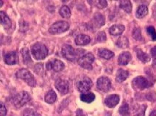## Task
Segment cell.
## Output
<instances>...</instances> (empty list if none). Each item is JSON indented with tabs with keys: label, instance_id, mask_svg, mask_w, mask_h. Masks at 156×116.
Segmentation results:
<instances>
[{
	"label": "cell",
	"instance_id": "cell-1",
	"mask_svg": "<svg viewBox=\"0 0 156 116\" xmlns=\"http://www.w3.org/2000/svg\"><path fill=\"white\" fill-rule=\"evenodd\" d=\"M80 51H82V49H77L76 50L71 45H65L62 47V49H61V54H62L63 57L65 59L69 60V61L74 62L80 58V56L83 53L80 52Z\"/></svg>",
	"mask_w": 156,
	"mask_h": 116
},
{
	"label": "cell",
	"instance_id": "cell-2",
	"mask_svg": "<svg viewBox=\"0 0 156 116\" xmlns=\"http://www.w3.org/2000/svg\"><path fill=\"white\" fill-rule=\"evenodd\" d=\"M31 53L37 60H43L47 57L48 50L42 43H36L31 47Z\"/></svg>",
	"mask_w": 156,
	"mask_h": 116
},
{
	"label": "cell",
	"instance_id": "cell-3",
	"mask_svg": "<svg viewBox=\"0 0 156 116\" xmlns=\"http://www.w3.org/2000/svg\"><path fill=\"white\" fill-rule=\"evenodd\" d=\"M17 78L22 79L28 85L34 87L36 85V80L33 75L27 69H20L16 73Z\"/></svg>",
	"mask_w": 156,
	"mask_h": 116
},
{
	"label": "cell",
	"instance_id": "cell-4",
	"mask_svg": "<svg viewBox=\"0 0 156 116\" xmlns=\"http://www.w3.org/2000/svg\"><path fill=\"white\" fill-rule=\"evenodd\" d=\"M31 100L30 95L28 94L27 91H21L18 93L13 99L14 105L16 108H20L23 105H25L27 103H28Z\"/></svg>",
	"mask_w": 156,
	"mask_h": 116
},
{
	"label": "cell",
	"instance_id": "cell-5",
	"mask_svg": "<svg viewBox=\"0 0 156 116\" xmlns=\"http://www.w3.org/2000/svg\"><path fill=\"white\" fill-rule=\"evenodd\" d=\"M95 60L94 55L91 53H88L85 54L78 59V64L81 66L82 68L85 69L91 70L92 69V63Z\"/></svg>",
	"mask_w": 156,
	"mask_h": 116
},
{
	"label": "cell",
	"instance_id": "cell-6",
	"mask_svg": "<svg viewBox=\"0 0 156 116\" xmlns=\"http://www.w3.org/2000/svg\"><path fill=\"white\" fill-rule=\"evenodd\" d=\"M69 28V24L66 21H58L53 23L49 28V32L52 34H61Z\"/></svg>",
	"mask_w": 156,
	"mask_h": 116
},
{
	"label": "cell",
	"instance_id": "cell-7",
	"mask_svg": "<svg viewBox=\"0 0 156 116\" xmlns=\"http://www.w3.org/2000/svg\"><path fill=\"white\" fill-rule=\"evenodd\" d=\"M132 86L136 89L144 90L149 87L150 82L144 77L139 76L133 79L132 81Z\"/></svg>",
	"mask_w": 156,
	"mask_h": 116
},
{
	"label": "cell",
	"instance_id": "cell-8",
	"mask_svg": "<svg viewBox=\"0 0 156 116\" xmlns=\"http://www.w3.org/2000/svg\"><path fill=\"white\" fill-rule=\"evenodd\" d=\"M92 81L88 77H84L77 84V89L82 93H86L91 89Z\"/></svg>",
	"mask_w": 156,
	"mask_h": 116
},
{
	"label": "cell",
	"instance_id": "cell-9",
	"mask_svg": "<svg viewBox=\"0 0 156 116\" xmlns=\"http://www.w3.org/2000/svg\"><path fill=\"white\" fill-rule=\"evenodd\" d=\"M97 88L100 91L107 92L111 88V81L107 77H101L97 81Z\"/></svg>",
	"mask_w": 156,
	"mask_h": 116
},
{
	"label": "cell",
	"instance_id": "cell-10",
	"mask_svg": "<svg viewBox=\"0 0 156 116\" xmlns=\"http://www.w3.org/2000/svg\"><path fill=\"white\" fill-rule=\"evenodd\" d=\"M55 86L57 90L62 95L66 94L69 91V83L68 81L62 79H58L55 83Z\"/></svg>",
	"mask_w": 156,
	"mask_h": 116
},
{
	"label": "cell",
	"instance_id": "cell-11",
	"mask_svg": "<svg viewBox=\"0 0 156 116\" xmlns=\"http://www.w3.org/2000/svg\"><path fill=\"white\" fill-rule=\"evenodd\" d=\"M48 70H53L55 72H60L64 68V64L61 60H55L53 61L48 62L47 65Z\"/></svg>",
	"mask_w": 156,
	"mask_h": 116
},
{
	"label": "cell",
	"instance_id": "cell-12",
	"mask_svg": "<svg viewBox=\"0 0 156 116\" xmlns=\"http://www.w3.org/2000/svg\"><path fill=\"white\" fill-rule=\"evenodd\" d=\"M5 62L7 65H16L18 62V56L16 51H11L5 55Z\"/></svg>",
	"mask_w": 156,
	"mask_h": 116
},
{
	"label": "cell",
	"instance_id": "cell-13",
	"mask_svg": "<svg viewBox=\"0 0 156 116\" xmlns=\"http://www.w3.org/2000/svg\"><path fill=\"white\" fill-rule=\"evenodd\" d=\"M119 101H120V97L118 95L112 94L106 97L105 102L108 108H115L118 104Z\"/></svg>",
	"mask_w": 156,
	"mask_h": 116
},
{
	"label": "cell",
	"instance_id": "cell-14",
	"mask_svg": "<svg viewBox=\"0 0 156 116\" xmlns=\"http://www.w3.org/2000/svg\"><path fill=\"white\" fill-rule=\"evenodd\" d=\"M131 60V55L129 51L122 52L118 57V64L120 65H126L129 64Z\"/></svg>",
	"mask_w": 156,
	"mask_h": 116
},
{
	"label": "cell",
	"instance_id": "cell-15",
	"mask_svg": "<svg viewBox=\"0 0 156 116\" xmlns=\"http://www.w3.org/2000/svg\"><path fill=\"white\" fill-rule=\"evenodd\" d=\"M93 23L92 25L94 27H101L102 25H105V19L104 16L100 13H96L94 15V18H93Z\"/></svg>",
	"mask_w": 156,
	"mask_h": 116
},
{
	"label": "cell",
	"instance_id": "cell-16",
	"mask_svg": "<svg viewBox=\"0 0 156 116\" xmlns=\"http://www.w3.org/2000/svg\"><path fill=\"white\" fill-rule=\"evenodd\" d=\"M90 38L88 36L85 34H80L75 38V43L76 45L80 46L86 45L90 43Z\"/></svg>",
	"mask_w": 156,
	"mask_h": 116
},
{
	"label": "cell",
	"instance_id": "cell-17",
	"mask_svg": "<svg viewBox=\"0 0 156 116\" xmlns=\"http://www.w3.org/2000/svg\"><path fill=\"white\" fill-rule=\"evenodd\" d=\"M0 24L2 25L5 28H9L12 25V22L3 11H0Z\"/></svg>",
	"mask_w": 156,
	"mask_h": 116
},
{
	"label": "cell",
	"instance_id": "cell-18",
	"mask_svg": "<svg viewBox=\"0 0 156 116\" xmlns=\"http://www.w3.org/2000/svg\"><path fill=\"white\" fill-rule=\"evenodd\" d=\"M125 30V27L122 25H114L109 28V33L112 36H119L121 35Z\"/></svg>",
	"mask_w": 156,
	"mask_h": 116
},
{
	"label": "cell",
	"instance_id": "cell-19",
	"mask_svg": "<svg viewBox=\"0 0 156 116\" xmlns=\"http://www.w3.org/2000/svg\"><path fill=\"white\" fill-rule=\"evenodd\" d=\"M128 76H129V72L121 68L118 69V72H117L116 81L119 83H122L128 78Z\"/></svg>",
	"mask_w": 156,
	"mask_h": 116
},
{
	"label": "cell",
	"instance_id": "cell-20",
	"mask_svg": "<svg viewBox=\"0 0 156 116\" xmlns=\"http://www.w3.org/2000/svg\"><path fill=\"white\" fill-rule=\"evenodd\" d=\"M98 55L100 58L105 59V60H109L114 57V53L112 51L108 50L107 49H98Z\"/></svg>",
	"mask_w": 156,
	"mask_h": 116
},
{
	"label": "cell",
	"instance_id": "cell-21",
	"mask_svg": "<svg viewBox=\"0 0 156 116\" xmlns=\"http://www.w3.org/2000/svg\"><path fill=\"white\" fill-rule=\"evenodd\" d=\"M120 7L127 13H130L132 10V5L130 0H120Z\"/></svg>",
	"mask_w": 156,
	"mask_h": 116
},
{
	"label": "cell",
	"instance_id": "cell-22",
	"mask_svg": "<svg viewBox=\"0 0 156 116\" xmlns=\"http://www.w3.org/2000/svg\"><path fill=\"white\" fill-rule=\"evenodd\" d=\"M95 94L92 92L83 93L80 96V99L83 102L86 103H91L95 99Z\"/></svg>",
	"mask_w": 156,
	"mask_h": 116
},
{
	"label": "cell",
	"instance_id": "cell-23",
	"mask_svg": "<svg viewBox=\"0 0 156 116\" xmlns=\"http://www.w3.org/2000/svg\"><path fill=\"white\" fill-rule=\"evenodd\" d=\"M88 2L98 9H104L107 7V2L106 0H88Z\"/></svg>",
	"mask_w": 156,
	"mask_h": 116
},
{
	"label": "cell",
	"instance_id": "cell-24",
	"mask_svg": "<svg viewBox=\"0 0 156 116\" xmlns=\"http://www.w3.org/2000/svg\"><path fill=\"white\" fill-rule=\"evenodd\" d=\"M148 14V8L146 5H140L136 10V15L138 18H142Z\"/></svg>",
	"mask_w": 156,
	"mask_h": 116
},
{
	"label": "cell",
	"instance_id": "cell-25",
	"mask_svg": "<svg viewBox=\"0 0 156 116\" xmlns=\"http://www.w3.org/2000/svg\"><path fill=\"white\" fill-rule=\"evenodd\" d=\"M56 98L57 96L55 91L53 90H50L45 96V102L49 103V104H52V103L55 102V101L56 100Z\"/></svg>",
	"mask_w": 156,
	"mask_h": 116
},
{
	"label": "cell",
	"instance_id": "cell-26",
	"mask_svg": "<svg viewBox=\"0 0 156 116\" xmlns=\"http://www.w3.org/2000/svg\"><path fill=\"white\" fill-rule=\"evenodd\" d=\"M136 55L137 58L141 60L142 62H148L150 60V56L144 51L141 50V49H136Z\"/></svg>",
	"mask_w": 156,
	"mask_h": 116
},
{
	"label": "cell",
	"instance_id": "cell-27",
	"mask_svg": "<svg viewBox=\"0 0 156 116\" xmlns=\"http://www.w3.org/2000/svg\"><path fill=\"white\" fill-rule=\"evenodd\" d=\"M21 54L23 56V60L26 64H29V62H31V59L30 54H29V50L27 48H23L21 50Z\"/></svg>",
	"mask_w": 156,
	"mask_h": 116
},
{
	"label": "cell",
	"instance_id": "cell-28",
	"mask_svg": "<svg viewBox=\"0 0 156 116\" xmlns=\"http://www.w3.org/2000/svg\"><path fill=\"white\" fill-rule=\"evenodd\" d=\"M59 13L63 18H69L71 16V11L70 9L67 6L64 5L61 7L60 10H59Z\"/></svg>",
	"mask_w": 156,
	"mask_h": 116
},
{
	"label": "cell",
	"instance_id": "cell-29",
	"mask_svg": "<svg viewBox=\"0 0 156 116\" xmlns=\"http://www.w3.org/2000/svg\"><path fill=\"white\" fill-rule=\"evenodd\" d=\"M117 45L120 48H127L129 46V42L128 38L126 37H121L118 39V42H117Z\"/></svg>",
	"mask_w": 156,
	"mask_h": 116
},
{
	"label": "cell",
	"instance_id": "cell-30",
	"mask_svg": "<svg viewBox=\"0 0 156 116\" xmlns=\"http://www.w3.org/2000/svg\"><path fill=\"white\" fill-rule=\"evenodd\" d=\"M119 113L122 115H129V104L124 102L121 107L119 108Z\"/></svg>",
	"mask_w": 156,
	"mask_h": 116
},
{
	"label": "cell",
	"instance_id": "cell-31",
	"mask_svg": "<svg viewBox=\"0 0 156 116\" xmlns=\"http://www.w3.org/2000/svg\"><path fill=\"white\" fill-rule=\"evenodd\" d=\"M147 31L148 34L151 36L152 39H153V41H156V31L155 28L153 26L147 27Z\"/></svg>",
	"mask_w": 156,
	"mask_h": 116
},
{
	"label": "cell",
	"instance_id": "cell-32",
	"mask_svg": "<svg viewBox=\"0 0 156 116\" xmlns=\"http://www.w3.org/2000/svg\"><path fill=\"white\" fill-rule=\"evenodd\" d=\"M133 37L137 41H140L142 40V34H141L140 29L138 28H135L133 31Z\"/></svg>",
	"mask_w": 156,
	"mask_h": 116
},
{
	"label": "cell",
	"instance_id": "cell-33",
	"mask_svg": "<svg viewBox=\"0 0 156 116\" xmlns=\"http://www.w3.org/2000/svg\"><path fill=\"white\" fill-rule=\"evenodd\" d=\"M107 39V37H106V34L105 32H99L96 36V40L98 42H104L106 41Z\"/></svg>",
	"mask_w": 156,
	"mask_h": 116
},
{
	"label": "cell",
	"instance_id": "cell-34",
	"mask_svg": "<svg viewBox=\"0 0 156 116\" xmlns=\"http://www.w3.org/2000/svg\"><path fill=\"white\" fill-rule=\"evenodd\" d=\"M29 29V24L27 22L22 21L20 24V31L22 32H25Z\"/></svg>",
	"mask_w": 156,
	"mask_h": 116
},
{
	"label": "cell",
	"instance_id": "cell-35",
	"mask_svg": "<svg viewBox=\"0 0 156 116\" xmlns=\"http://www.w3.org/2000/svg\"><path fill=\"white\" fill-rule=\"evenodd\" d=\"M7 114V108L2 102H0V115H5Z\"/></svg>",
	"mask_w": 156,
	"mask_h": 116
},
{
	"label": "cell",
	"instance_id": "cell-36",
	"mask_svg": "<svg viewBox=\"0 0 156 116\" xmlns=\"http://www.w3.org/2000/svg\"><path fill=\"white\" fill-rule=\"evenodd\" d=\"M23 115H39L37 113H35V112L33 111V110H31V109H27L25 110V112L23 113Z\"/></svg>",
	"mask_w": 156,
	"mask_h": 116
},
{
	"label": "cell",
	"instance_id": "cell-37",
	"mask_svg": "<svg viewBox=\"0 0 156 116\" xmlns=\"http://www.w3.org/2000/svg\"><path fill=\"white\" fill-rule=\"evenodd\" d=\"M147 99H149L150 101H155L156 100V94L155 92L150 93L147 95Z\"/></svg>",
	"mask_w": 156,
	"mask_h": 116
},
{
	"label": "cell",
	"instance_id": "cell-38",
	"mask_svg": "<svg viewBox=\"0 0 156 116\" xmlns=\"http://www.w3.org/2000/svg\"><path fill=\"white\" fill-rule=\"evenodd\" d=\"M150 52H151V55H153V57H155V58H156V46H155V47L152 48L151 51H150Z\"/></svg>",
	"mask_w": 156,
	"mask_h": 116
},
{
	"label": "cell",
	"instance_id": "cell-39",
	"mask_svg": "<svg viewBox=\"0 0 156 116\" xmlns=\"http://www.w3.org/2000/svg\"><path fill=\"white\" fill-rule=\"evenodd\" d=\"M153 67L156 69V58H155V60H154L153 61Z\"/></svg>",
	"mask_w": 156,
	"mask_h": 116
},
{
	"label": "cell",
	"instance_id": "cell-40",
	"mask_svg": "<svg viewBox=\"0 0 156 116\" xmlns=\"http://www.w3.org/2000/svg\"><path fill=\"white\" fill-rule=\"evenodd\" d=\"M150 115H156V110H155V111L152 112L151 113H150Z\"/></svg>",
	"mask_w": 156,
	"mask_h": 116
},
{
	"label": "cell",
	"instance_id": "cell-41",
	"mask_svg": "<svg viewBox=\"0 0 156 116\" xmlns=\"http://www.w3.org/2000/svg\"><path fill=\"white\" fill-rule=\"evenodd\" d=\"M2 5H3V2H2V0H0V7L2 6Z\"/></svg>",
	"mask_w": 156,
	"mask_h": 116
},
{
	"label": "cell",
	"instance_id": "cell-42",
	"mask_svg": "<svg viewBox=\"0 0 156 116\" xmlns=\"http://www.w3.org/2000/svg\"><path fill=\"white\" fill-rule=\"evenodd\" d=\"M30 1H32V2H34V1H37V0H30Z\"/></svg>",
	"mask_w": 156,
	"mask_h": 116
}]
</instances>
